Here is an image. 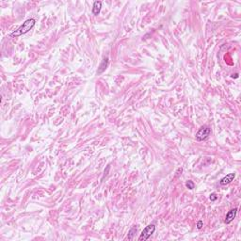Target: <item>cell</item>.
<instances>
[{
    "label": "cell",
    "instance_id": "cell-1",
    "mask_svg": "<svg viewBox=\"0 0 241 241\" xmlns=\"http://www.w3.org/2000/svg\"><path fill=\"white\" fill-rule=\"evenodd\" d=\"M36 24V20L33 19V18H30V19H27L25 23H23L22 25H20L16 30H14L12 33H11V37H19L21 35H23V34H25L27 33L29 30H31L33 28V26L35 25Z\"/></svg>",
    "mask_w": 241,
    "mask_h": 241
},
{
    "label": "cell",
    "instance_id": "cell-2",
    "mask_svg": "<svg viewBox=\"0 0 241 241\" xmlns=\"http://www.w3.org/2000/svg\"><path fill=\"white\" fill-rule=\"evenodd\" d=\"M210 133H211V129L209 128V126L203 125V126H202V127L198 130V132L196 133V136H195V137H196V140H197L198 141H205V140L209 137Z\"/></svg>",
    "mask_w": 241,
    "mask_h": 241
},
{
    "label": "cell",
    "instance_id": "cell-3",
    "mask_svg": "<svg viewBox=\"0 0 241 241\" xmlns=\"http://www.w3.org/2000/svg\"><path fill=\"white\" fill-rule=\"evenodd\" d=\"M155 224H149L148 226H146V227L143 229L142 233L141 234V235H140V237H139V240H140V241H145V240H147V239L155 233Z\"/></svg>",
    "mask_w": 241,
    "mask_h": 241
},
{
    "label": "cell",
    "instance_id": "cell-4",
    "mask_svg": "<svg viewBox=\"0 0 241 241\" xmlns=\"http://www.w3.org/2000/svg\"><path fill=\"white\" fill-rule=\"evenodd\" d=\"M109 58L108 57L102 60V62H101V64L98 68V70H97V75H101L106 71V69L109 66Z\"/></svg>",
    "mask_w": 241,
    "mask_h": 241
},
{
    "label": "cell",
    "instance_id": "cell-5",
    "mask_svg": "<svg viewBox=\"0 0 241 241\" xmlns=\"http://www.w3.org/2000/svg\"><path fill=\"white\" fill-rule=\"evenodd\" d=\"M236 214H237V208H234V209L230 210V211L227 213V215H226V218H225L224 222H225L226 224L231 223V222L234 220V219L236 217Z\"/></svg>",
    "mask_w": 241,
    "mask_h": 241
},
{
    "label": "cell",
    "instance_id": "cell-6",
    "mask_svg": "<svg viewBox=\"0 0 241 241\" xmlns=\"http://www.w3.org/2000/svg\"><path fill=\"white\" fill-rule=\"evenodd\" d=\"M234 177H235V174H227L226 176H224V177L220 180V184L221 186L229 185V184L234 179Z\"/></svg>",
    "mask_w": 241,
    "mask_h": 241
},
{
    "label": "cell",
    "instance_id": "cell-7",
    "mask_svg": "<svg viewBox=\"0 0 241 241\" xmlns=\"http://www.w3.org/2000/svg\"><path fill=\"white\" fill-rule=\"evenodd\" d=\"M102 9V2L101 1H95L93 3V7H92V13L94 15H98L101 12Z\"/></svg>",
    "mask_w": 241,
    "mask_h": 241
},
{
    "label": "cell",
    "instance_id": "cell-8",
    "mask_svg": "<svg viewBox=\"0 0 241 241\" xmlns=\"http://www.w3.org/2000/svg\"><path fill=\"white\" fill-rule=\"evenodd\" d=\"M137 232V227H133L130 231H129V234H128V236H127V238L129 239V240H132L133 239V236H134V234H135V233Z\"/></svg>",
    "mask_w": 241,
    "mask_h": 241
},
{
    "label": "cell",
    "instance_id": "cell-9",
    "mask_svg": "<svg viewBox=\"0 0 241 241\" xmlns=\"http://www.w3.org/2000/svg\"><path fill=\"white\" fill-rule=\"evenodd\" d=\"M186 187L188 188V189H193L194 188V187H195V184L192 182V181H188L187 183H186Z\"/></svg>",
    "mask_w": 241,
    "mask_h": 241
},
{
    "label": "cell",
    "instance_id": "cell-10",
    "mask_svg": "<svg viewBox=\"0 0 241 241\" xmlns=\"http://www.w3.org/2000/svg\"><path fill=\"white\" fill-rule=\"evenodd\" d=\"M218 195L216 194V193H212L211 195H210V197H209V199L211 200V201H216V200H218Z\"/></svg>",
    "mask_w": 241,
    "mask_h": 241
},
{
    "label": "cell",
    "instance_id": "cell-11",
    "mask_svg": "<svg viewBox=\"0 0 241 241\" xmlns=\"http://www.w3.org/2000/svg\"><path fill=\"white\" fill-rule=\"evenodd\" d=\"M203 226V222L202 220H199L198 223H197V228L198 229H202V227Z\"/></svg>",
    "mask_w": 241,
    "mask_h": 241
}]
</instances>
